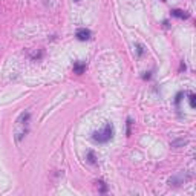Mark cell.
<instances>
[{"label":"cell","instance_id":"6da1fadb","mask_svg":"<svg viewBox=\"0 0 196 196\" xmlns=\"http://www.w3.org/2000/svg\"><path fill=\"white\" fill-rule=\"evenodd\" d=\"M29 119H31L29 112H23L17 118V121L14 124V140H15V143H20L26 136V133L29 130Z\"/></svg>","mask_w":196,"mask_h":196},{"label":"cell","instance_id":"7a4b0ae2","mask_svg":"<svg viewBox=\"0 0 196 196\" xmlns=\"http://www.w3.org/2000/svg\"><path fill=\"white\" fill-rule=\"evenodd\" d=\"M112 136H114V126L111 123H106V126L103 127V130L94 132L92 140L97 141V143H107V141L112 140Z\"/></svg>","mask_w":196,"mask_h":196},{"label":"cell","instance_id":"3957f363","mask_svg":"<svg viewBox=\"0 0 196 196\" xmlns=\"http://www.w3.org/2000/svg\"><path fill=\"white\" fill-rule=\"evenodd\" d=\"M189 178H190V176H189ZM189 178H186L184 173H178L176 176H173V178L169 179V184H170V186H179V184H184Z\"/></svg>","mask_w":196,"mask_h":196},{"label":"cell","instance_id":"277c9868","mask_svg":"<svg viewBox=\"0 0 196 196\" xmlns=\"http://www.w3.org/2000/svg\"><path fill=\"white\" fill-rule=\"evenodd\" d=\"M77 39L81 40V41H86V40H89L90 37H92V34H90V31L89 29H86V28H80V29H77Z\"/></svg>","mask_w":196,"mask_h":196},{"label":"cell","instance_id":"5b68a950","mask_svg":"<svg viewBox=\"0 0 196 196\" xmlns=\"http://www.w3.org/2000/svg\"><path fill=\"white\" fill-rule=\"evenodd\" d=\"M84 71H86V63H84V61H75V63H74V72H75V74L81 75Z\"/></svg>","mask_w":196,"mask_h":196},{"label":"cell","instance_id":"8992f818","mask_svg":"<svg viewBox=\"0 0 196 196\" xmlns=\"http://www.w3.org/2000/svg\"><path fill=\"white\" fill-rule=\"evenodd\" d=\"M172 15L173 17H178V19H189L190 14L187 11H182V9H173L172 11Z\"/></svg>","mask_w":196,"mask_h":196},{"label":"cell","instance_id":"52a82bcc","mask_svg":"<svg viewBox=\"0 0 196 196\" xmlns=\"http://www.w3.org/2000/svg\"><path fill=\"white\" fill-rule=\"evenodd\" d=\"M189 143V140H184V138H181V140H175V141H172L170 143V147H175V149H178V147H182V146H186Z\"/></svg>","mask_w":196,"mask_h":196},{"label":"cell","instance_id":"ba28073f","mask_svg":"<svg viewBox=\"0 0 196 196\" xmlns=\"http://www.w3.org/2000/svg\"><path fill=\"white\" fill-rule=\"evenodd\" d=\"M87 162H90V164H97V156H95L94 150H89V152H87Z\"/></svg>","mask_w":196,"mask_h":196},{"label":"cell","instance_id":"9c48e42d","mask_svg":"<svg viewBox=\"0 0 196 196\" xmlns=\"http://www.w3.org/2000/svg\"><path fill=\"white\" fill-rule=\"evenodd\" d=\"M132 124H133L132 118H127V123H126V126H127V129H126V133H127V136H130V135H132Z\"/></svg>","mask_w":196,"mask_h":196},{"label":"cell","instance_id":"30bf717a","mask_svg":"<svg viewBox=\"0 0 196 196\" xmlns=\"http://www.w3.org/2000/svg\"><path fill=\"white\" fill-rule=\"evenodd\" d=\"M135 48H136V54H138V57H141V55L144 54V48H143L140 43H136V44H135Z\"/></svg>","mask_w":196,"mask_h":196},{"label":"cell","instance_id":"8fae6325","mask_svg":"<svg viewBox=\"0 0 196 196\" xmlns=\"http://www.w3.org/2000/svg\"><path fill=\"white\" fill-rule=\"evenodd\" d=\"M97 184H98V186H100V192H101V193H104V192H106V190H107V187H106V184H104V182H103V181H98V182H97Z\"/></svg>","mask_w":196,"mask_h":196},{"label":"cell","instance_id":"7c38bea8","mask_svg":"<svg viewBox=\"0 0 196 196\" xmlns=\"http://www.w3.org/2000/svg\"><path fill=\"white\" fill-rule=\"evenodd\" d=\"M189 100H190V106H192V107L195 109V107H196V103H195V94H190V95H189Z\"/></svg>","mask_w":196,"mask_h":196},{"label":"cell","instance_id":"4fadbf2b","mask_svg":"<svg viewBox=\"0 0 196 196\" xmlns=\"http://www.w3.org/2000/svg\"><path fill=\"white\" fill-rule=\"evenodd\" d=\"M75 2H78V0H75Z\"/></svg>","mask_w":196,"mask_h":196}]
</instances>
